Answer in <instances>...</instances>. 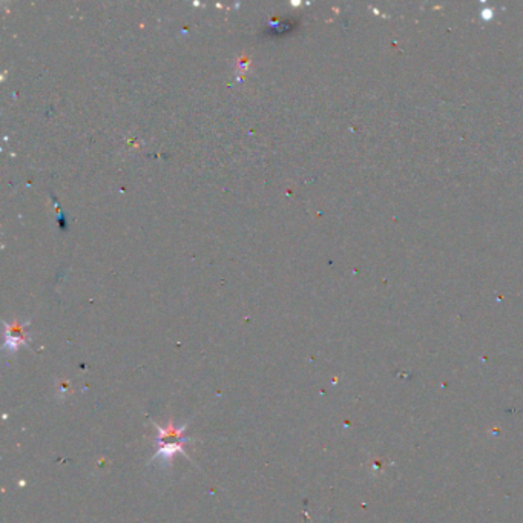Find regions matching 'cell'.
Masks as SVG:
<instances>
[{"label":"cell","mask_w":523,"mask_h":523,"mask_svg":"<svg viewBox=\"0 0 523 523\" xmlns=\"http://www.w3.org/2000/svg\"><path fill=\"white\" fill-rule=\"evenodd\" d=\"M155 428H157L158 431V436H157L158 451L154 456V459H158V457H161L163 461H170V459H174V456L177 453L186 454L184 444L187 442V439L184 437V431L187 428V425L177 428L172 422H169L168 427H160V425L155 423Z\"/></svg>","instance_id":"1"}]
</instances>
